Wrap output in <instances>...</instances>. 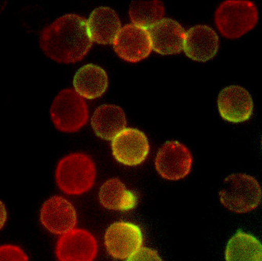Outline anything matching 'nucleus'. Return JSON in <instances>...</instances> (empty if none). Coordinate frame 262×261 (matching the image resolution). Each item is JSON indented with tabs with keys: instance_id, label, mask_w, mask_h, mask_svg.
Here are the masks:
<instances>
[{
	"instance_id": "f257e3e1",
	"label": "nucleus",
	"mask_w": 262,
	"mask_h": 261,
	"mask_svg": "<svg viewBox=\"0 0 262 261\" xmlns=\"http://www.w3.org/2000/svg\"><path fill=\"white\" fill-rule=\"evenodd\" d=\"M40 47L58 63H76L92 47L88 22L77 14H66L46 27L40 35Z\"/></svg>"
},
{
	"instance_id": "f03ea898",
	"label": "nucleus",
	"mask_w": 262,
	"mask_h": 261,
	"mask_svg": "<svg viewBox=\"0 0 262 261\" xmlns=\"http://www.w3.org/2000/svg\"><path fill=\"white\" fill-rule=\"evenodd\" d=\"M214 20L223 36L235 39L257 25L258 11L255 4L250 0H226L216 10Z\"/></svg>"
},
{
	"instance_id": "7ed1b4c3",
	"label": "nucleus",
	"mask_w": 262,
	"mask_h": 261,
	"mask_svg": "<svg viewBox=\"0 0 262 261\" xmlns=\"http://www.w3.org/2000/svg\"><path fill=\"white\" fill-rule=\"evenodd\" d=\"M96 167L85 154H69L60 160L56 170L59 188L69 195H80L90 190L94 184Z\"/></svg>"
},
{
	"instance_id": "20e7f679",
	"label": "nucleus",
	"mask_w": 262,
	"mask_h": 261,
	"mask_svg": "<svg viewBox=\"0 0 262 261\" xmlns=\"http://www.w3.org/2000/svg\"><path fill=\"white\" fill-rule=\"evenodd\" d=\"M219 195L221 203L228 210L234 213H247L258 207L261 188L252 176L234 173L225 179Z\"/></svg>"
},
{
	"instance_id": "39448f33",
	"label": "nucleus",
	"mask_w": 262,
	"mask_h": 261,
	"mask_svg": "<svg viewBox=\"0 0 262 261\" xmlns=\"http://www.w3.org/2000/svg\"><path fill=\"white\" fill-rule=\"evenodd\" d=\"M50 116L55 127L63 133L78 132L89 119V110L83 98L71 89L62 90L53 100Z\"/></svg>"
},
{
	"instance_id": "423d86ee",
	"label": "nucleus",
	"mask_w": 262,
	"mask_h": 261,
	"mask_svg": "<svg viewBox=\"0 0 262 261\" xmlns=\"http://www.w3.org/2000/svg\"><path fill=\"white\" fill-rule=\"evenodd\" d=\"M192 156L184 144L169 141L159 149L155 167L161 177L170 181L181 180L190 173Z\"/></svg>"
},
{
	"instance_id": "0eeeda50",
	"label": "nucleus",
	"mask_w": 262,
	"mask_h": 261,
	"mask_svg": "<svg viewBox=\"0 0 262 261\" xmlns=\"http://www.w3.org/2000/svg\"><path fill=\"white\" fill-rule=\"evenodd\" d=\"M113 43L118 56L130 63L144 60L153 49L149 31L134 24L123 27Z\"/></svg>"
},
{
	"instance_id": "6e6552de",
	"label": "nucleus",
	"mask_w": 262,
	"mask_h": 261,
	"mask_svg": "<svg viewBox=\"0 0 262 261\" xmlns=\"http://www.w3.org/2000/svg\"><path fill=\"white\" fill-rule=\"evenodd\" d=\"M112 153L116 161L121 164L139 165L149 155V140L139 129L125 128L112 142Z\"/></svg>"
},
{
	"instance_id": "1a4fd4ad",
	"label": "nucleus",
	"mask_w": 262,
	"mask_h": 261,
	"mask_svg": "<svg viewBox=\"0 0 262 261\" xmlns=\"http://www.w3.org/2000/svg\"><path fill=\"white\" fill-rule=\"evenodd\" d=\"M143 243L141 229L129 222H118L110 226L105 244L110 254L117 259H126L140 250Z\"/></svg>"
},
{
	"instance_id": "9d476101",
	"label": "nucleus",
	"mask_w": 262,
	"mask_h": 261,
	"mask_svg": "<svg viewBox=\"0 0 262 261\" xmlns=\"http://www.w3.org/2000/svg\"><path fill=\"white\" fill-rule=\"evenodd\" d=\"M221 117L230 123H242L251 118L254 103L249 92L239 85L223 89L217 97Z\"/></svg>"
},
{
	"instance_id": "9b49d317",
	"label": "nucleus",
	"mask_w": 262,
	"mask_h": 261,
	"mask_svg": "<svg viewBox=\"0 0 262 261\" xmlns=\"http://www.w3.org/2000/svg\"><path fill=\"white\" fill-rule=\"evenodd\" d=\"M96 253V238L85 230H72L60 237L57 243L59 261H93Z\"/></svg>"
},
{
	"instance_id": "f8f14e48",
	"label": "nucleus",
	"mask_w": 262,
	"mask_h": 261,
	"mask_svg": "<svg viewBox=\"0 0 262 261\" xmlns=\"http://www.w3.org/2000/svg\"><path fill=\"white\" fill-rule=\"evenodd\" d=\"M40 220L53 233L64 235L74 230L77 222L76 212L70 202L63 197H52L42 206Z\"/></svg>"
},
{
	"instance_id": "ddd939ff",
	"label": "nucleus",
	"mask_w": 262,
	"mask_h": 261,
	"mask_svg": "<svg viewBox=\"0 0 262 261\" xmlns=\"http://www.w3.org/2000/svg\"><path fill=\"white\" fill-rule=\"evenodd\" d=\"M219 49V35L208 25H195L186 33L183 50L191 60L196 62L208 61L217 54Z\"/></svg>"
},
{
	"instance_id": "4468645a",
	"label": "nucleus",
	"mask_w": 262,
	"mask_h": 261,
	"mask_svg": "<svg viewBox=\"0 0 262 261\" xmlns=\"http://www.w3.org/2000/svg\"><path fill=\"white\" fill-rule=\"evenodd\" d=\"M149 32L153 49L159 54H177L184 47V28L174 19L163 18L149 28Z\"/></svg>"
},
{
	"instance_id": "2eb2a0df",
	"label": "nucleus",
	"mask_w": 262,
	"mask_h": 261,
	"mask_svg": "<svg viewBox=\"0 0 262 261\" xmlns=\"http://www.w3.org/2000/svg\"><path fill=\"white\" fill-rule=\"evenodd\" d=\"M88 26L92 40L102 45L114 42L121 29L118 13L106 7H97L92 12Z\"/></svg>"
},
{
	"instance_id": "dca6fc26",
	"label": "nucleus",
	"mask_w": 262,
	"mask_h": 261,
	"mask_svg": "<svg viewBox=\"0 0 262 261\" xmlns=\"http://www.w3.org/2000/svg\"><path fill=\"white\" fill-rule=\"evenodd\" d=\"M91 124L96 136L105 140H112L125 128L126 117L120 106L102 105L93 113Z\"/></svg>"
},
{
	"instance_id": "f3484780",
	"label": "nucleus",
	"mask_w": 262,
	"mask_h": 261,
	"mask_svg": "<svg viewBox=\"0 0 262 261\" xmlns=\"http://www.w3.org/2000/svg\"><path fill=\"white\" fill-rule=\"evenodd\" d=\"M73 84L75 92L81 97L96 99L104 94L107 90V74L100 67L90 63L77 71Z\"/></svg>"
},
{
	"instance_id": "a211bd4d",
	"label": "nucleus",
	"mask_w": 262,
	"mask_h": 261,
	"mask_svg": "<svg viewBox=\"0 0 262 261\" xmlns=\"http://www.w3.org/2000/svg\"><path fill=\"white\" fill-rule=\"evenodd\" d=\"M99 197L102 205L110 210H131L136 204V195L118 179L105 182L100 188Z\"/></svg>"
},
{
	"instance_id": "6ab92c4d",
	"label": "nucleus",
	"mask_w": 262,
	"mask_h": 261,
	"mask_svg": "<svg viewBox=\"0 0 262 261\" xmlns=\"http://www.w3.org/2000/svg\"><path fill=\"white\" fill-rule=\"evenodd\" d=\"M226 261H262V245L250 234L238 231L228 243Z\"/></svg>"
},
{
	"instance_id": "aec40b11",
	"label": "nucleus",
	"mask_w": 262,
	"mask_h": 261,
	"mask_svg": "<svg viewBox=\"0 0 262 261\" xmlns=\"http://www.w3.org/2000/svg\"><path fill=\"white\" fill-rule=\"evenodd\" d=\"M130 20L134 25L143 28H151L162 20L164 7L159 0L133 1L128 10Z\"/></svg>"
},
{
	"instance_id": "412c9836",
	"label": "nucleus",
	"mask_w": 262,
	"mask_h": 261,
	"mask_svg": "<svg viewBox=\"0 0 262 261\" xmlns=\"http://www.w3.org/2000/svg\"><path fill=\"white\" fill-rule=\"evenodd\" d=\"M1 261H29L25 252L18 246L4 245L0 248Z\"/></svg>"
},
{
	"instance_id": "4be33fe9",
	"label": "nucleus",
	"mask_w": 262,
	"mask_h": 261,
	"mask_svg": "<svg viewBox=\"0 0 262 261\" xmlns=\"http://www.w3.org/2000/svg\"><path fill=\"white\" fill-rule=\"evenodd\" d=\"M128 261H162V259L155 250L144 247L130 256Z\"/></svg>"
}]
</instances>
